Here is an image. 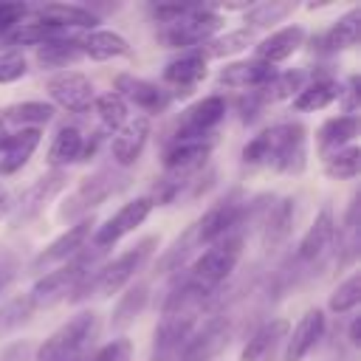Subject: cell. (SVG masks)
<instances>
[{"label":"cell","instance_id":"9a60e30c","mask_svg":"<svg viewBox=\"0 0 361 361\" xmlns=\"http://www.w3.org/2000/svg\"><path fill=\"white\" fill-rule=\"evenodd\" d=\"M212 147H214V138H209V141H169L164 147L161 164H164L169 178L186 183L183 178H192L206 164V158L212 155Z\"/></svg>","mask_w":361,"mask_h":361},{"label":"cell","instance_id":"d590c367","mask_svg":"<svg viewBox=\"0 0 361 361\" xmlns=\"http://www.w3.org/2000/svg\"><path fill=\"white\" fill-rule=\"evenodd\" d=\"M195 248H200L197 245V231H195V223H189L186 226V231L180 234V237H175V243L161 254V259H158V271L161 274H169V271H183V262L192 257V251Z\"/></svg>","mask_w":361,"mask_h":361},{"label":"cell","instance_id":"d4e9b609","mask_svg":"<svg viewBox=\"0 0 361 361\" xmlns=\"http://www.w3.org/2000/svg\"><path fill=\"white\" fill-rule=\"evenodd\" d=\"M288 333H290L288 319H271V322L259 324L248 336V341H245V347L240 353V361H268V355H274L276 344L285 341Z\"/></svg>","mask_w":361,"mask_h":361},{"label":"cell","instance_id":"4dcf8cb0","mask_svg":"<svg viewBox=\"0 0 361 361\" xmlns=\"http://www.w3.org/2000/svg\"><path fill=\"white\" fill-rule=\"evenodd\" d=\"M82 144H85V135H82L79 127H73V124L59 127L51 147H48V158H45L48 166L51 169H65V166L76 164L82 158Z\"/></svg>","mask_w":361,"mask_h":361},{"label":"cell","instance_id":"ffe728a7","mask_svg":"<svg viewBox=\"0 0 361 361\" xmlns=\"http://www.w3.org/2000/svg\"><path fill=\"white\" fill-rule=\"evenodd\" d=\"M324 336V310L310 307L305 310V316L296 322V327L288 333V344H285V361H302Z\"/></svg>","mask_w":361,"mask_h":361},{"label":"cell","instance_id":"8fae6325","mask_svg":"<svg viewBox=\"0 0 361 361\" xmlns=\"http://www.w3.org/2000/svg\"><path fill=\"white\" fill-rule=\"evenodd\" d=\"M152 209H155L152 197H135V200L124 203L113 217H107L102 226L93 228V237H90L93 248H96V251H104V248L116 245L121 237H127L130 231H135V228L149 217Z\"/></svg>","mask_w":361,"mask_h":361},{"label":"cell","instance_id":"8992f818","mask_svg":"<svg viewBox=\"0 0 361 361\" xmlns=\"http://www.w3.org/2000/svg\"><path fill=\"white\" fill-rule=\"evenodd\" d=\"M124 175H118L116 169H99L87 178L79 180V186L68 195V200L59 206V220L62 223H71V220H82V217H90L93 209L99 203H104L113 192H118L124 186Z\"/></svg>","mask_w":361,"mask_h":361},{"label":"cell","instance_id":"d6a6232c","mask_svg":"<svg viewBox=\"0 0 361 361\" xmlns=\"http://www.w3.org/2000/svg\"><path fill=\"white\" fill-rule=\"evenodd\" d=\"M147 302H149V285L141 282V285L127 288V290L118 296V302H116V307H113V313H110V327H113V330L130 327V324L144 313Z\"/></svg>","mask_w":361,"mask_h":361},{"label":"cell","instance_id":"cb8c5ba5","mask_svg":"<svg viewBox=\"0 0 361 361\" xmlns=\"http://www.w3.org/2000/svg\"><path fill=\"white\" fill-rule=\"evenodd\" d=\"M358 135V116H333L327 118L319 130H316V149L322 155V161L344 147H350Z\"/></svg>","mask_w":361,"mask_h":361},{"label":"cell","instance_id":"9c48e42d","mask_svg":"<svg viewBox=\"0 0 361 361\" xmlns=\"http://www.w3.org/2000/svg\"><path fill=\"white\" fill-rule=\"evenodd\" d=\"M68 186V172L65 169H51L45 175H39L37 180H31L20 197L8 206V223L11 226H25L34 217H39L45 212V206Z\"/></svg>","mask_w":361,"mask_h":361},{"label":"cell","instance_id":"277c9868","mask_svg":"<svg viewBox=\"0 0 361 361\" xmlns=\"http://www.w3.org/2000/svg\"><path fill=\"white\" fill-rule=\"evenodd\" d=\"M102 251H96V248H85V251H79L73 259H68V262H62L59 268H54V271H48L45 276H39L37 282H34V288L25 293L28 296V302H31V307L34 310H42V307H54L56 302H62V299H71L82 285H85V279L90 276V268L96 265V257H99Z\"/></svg>","mask_w":361,"mask_h":361},{"label":"cell","instance_id":"5bb4252c","mask_svg":"<svg viewBox=\"0 0 361 361\" xmlns=\"http://www.w3.org/2000/svg\"><path fill=\"white\" fill-rule=\"evenodd\" d=\"M195 327H197V316H161L152 333L149 361H178Z\"/></svg>","mask_w":361,"mask_h":361},{"label":"cell","instance_id":"681fc988","mask_svg":"<svg viewBox=\"0 0 361 361\" xmlns=\"http://www.w3.org/2000/svg\"><path fill=\"white\" fill-rule=\"evenodd\" d=\"M8 206H11V203H8V192L0 186V217H3V214H8Z\"/></svg>","mask_w":361,"mask_h":361},{"label":"cell","instance_id":"4fadbf2b","mask_svg":"<svg viewBox=\"0 0 361 361\" xmlns=\"http://www.w3.org/2000/svg\"><path fill=\"white\" fill-rule=\"evenodd\" d=\"M228 341H231V324L226 322V316H214L192 330L178 361H214L228 347Z\"/></svg>","mask_w":361,"mask_h":361},{"label":"cell","instance_id":"7a4b0ae2","mask_svg":"<svg viewBox=\"0 0 361 361\" xmlns=\"http://www.w3.org/2000/svg\"><path fill=\"white\" fill-rule=\"evenodd\" d=\"M155 245H158L155 237H144V240H138L133 248H127L124 254H118L116 259L99 265L96 274L87 276L85 285L71 296V302H82V299H87L90 293H93V296H102V299L118 293V290L127 288L130 279L141 271V265L149 259V254L155 251Z\"/></svg>","mask_w":361,"mask_h":361},{"label":"cell","instance_id":"7c38bea8","mask_svg":"<svg viewBox=\"0 0 361 361\" xmlns=\"http://www.w3.org/2000/svg\"><path fill=\"white\" fill-rule=\"evenodd\" d=\"M45 90H48L54 104H59L68 113H79V116L90 113L93 99H96L93 82L85 73H79V71H59L56 76L48 79Z\"/></svg>","mask_w":361,"mask_h":361},{"label":"cell","instance_id":"7bdbcfd3","mask_svg":"<svg viewBox=\"0 0 361 361\" xmlns=\"http://www.w3.org/2000/svg\"><path fill=\"white\" fill-rule=\"evenodd\" d=\"M31 313H34V307H31L28 296H14V299H8V302L0 307V336H6V333H11L14 327H20L25 319H31Z\"/></svg>","mask_w":361,"mask_h":361},{"label":"cell","instance_id":"d6986e66","mask_svg":"<svg viewBox=\"0 0 361 361\" xmlns=\"http://www.w3.org/2000/svg\"><path fill=\"white\" fill-rule=\"evenodd\" d=\"M279 71L268 62L259 59H243V62H228L220 73H217V85L231 87V90H259L265 87Z\"/></svg>","mask_w":361,"mask_h":361},{"label":"cell","instance_id":"83f0119b","mask_svg":"<svg viewBox=\"0 0 361 361\" xmlns=\"http://www.w3.org/2000/svg\"><path fill=\"white\" fill-rule=\"evenodd\" d=\"M290 226H293V200L282 197L276 203H268V209L262 214V245L268 251L279 248L288 240Z\"/></svg>","mask_w":361,"mask_h":361},{"label":"cell","instance_id":"836d02e7","mask_svg":"<svg viewBox=\"0 0 361 361\" xmlns=\"http://www.w3.org/2000/svg\"><path fill=\"white\" fill-rule=\"evenodd\" d=\"M82 56H85V54H82L79 39L56 37V39H51V42L37 45V62H39V68H48V71H54V68H68V65L79 62Z\"/></svg>","mask_w":361,"mask_h":361},{"label":"cell","instance_id":"ee69618b","mask_svg":"<svg viewBox=\"0 0 361 361\" xmlns=\"http://www.w3.org/2000/svg\"><path fill=\"white\" fill-rule=\"evenodd\" d=\"M28 73V62L17 48L0 51V85H11Z\"/></svg>","mask_w":361,"mask_h":361},{"label":"cell","instance_id":"e575fe53","mask_svg":"<svg viewBox=\"0 0 361 361\" xmlns=\"http://www.w3.org/2000/svg\"><path fill=\"white\" fill-rule=\"evenodd\" d=\"M56 37H65V28H56L51 23H42V20H23L3 39L8 45H42V42H51Z\"/></svg>","mask_w":361,"mask_h":361},{"label":"cell","instance_id":"7dc6e473","mask_svg":"<svg viewBox=\"0 0 361 361\" xmlns=\"http://www.w3.org/2000/svg\"><path fill=\"white\" fill-rule=\"evenodd\" d=\"M338 102H341L344 116H355V110H358V76H350L347 79V87H341Z\"/></svg>","mask_w":361,"mask_h":361},{"label":"cell","instance_id":"52a82bcc","mask_svg":"<svg viewBox=\"0 0 361 361\" xmlns=\"http://www.w3.org/2000/svg\"><path fill=\"white\" fill-rule=\"evenodd\" d=\"M243 257V237H226L214 245H206V251L200 257L192 259L189 268H183L195 282H200L203 288L209 290H217L228 276L231 271L237 268Z\"/></svg>","mask_w":361,"mask_h":361},{"label":"cell","instance_id":"ba28073f","mask_svg":"<svg viewBox=\"0 0 361 361\" xmlns=\"http://www.w3.org/2000/svg\"><path fill=\"white\" fill-rule=\"evenodd\" d=\"M223 118H226V99L217 93L203 96L200 102L189 104L178 116V121L169 133V141H209Z\"/></svg>","mask_w":361,"mask_h":361},{"label":"cell","instance_id":"bcb514c9","mask_svg":"<svg viewBox=\"0 0 361 361\" xmlns=\"http://www.w3.org/2000/svg\"><path fill=\"white\" fill-rule=\"evenodd\" d=\"M31 6L20 0H0V37H6L11 28H17L28 17Z\"/></svg>","mask_w":361,"mask_h":361},{"label":"cell","instance_id":"60d3db41","mask_svg":"<svg viewBox=\"0 0 361 361\" xmlns=\"http://www.w3.org/2000/svg\"><path fill=\"white\" fill-rule=\"evenodd\" d=\"M302 87H305V71H285V73H276V76L262 87V96H265V102L293 99Z\"/></svg>","mask_w":361,"mask_h":361},{"label":"cell","instance_id":"6da1fadb","mask_svg":"<svg viewBox=\"0 0 361 361\" xmlns=\"http://www.w3.org/2000/svg\"><path fill=\"white\" fill-rule=\"evenodd\" d=\"M245 166H271L282 175H302L307 166V130L299 121H282L257 133L243 147Z\"/></svg>","mask_w":361,"mask_h":361},{"label":"cell","instance_id":"603a6c76","mask_svg":"<svg viewBox=\"0 0 361 361\" xmlns=\"http://www.w3.org/2000/svg\"><path fill=\"white\" fill-rule=\"evenodd\" d=\"M42 130H11L0 144V175H14L39 147Z\"/></svg>","mask_w":361,"mask_h":361},{"label":"cell","instance_id":"4316f807","mask_svg":"<svg viewBox=\"0 0 361 361\" xmlns=\"http://www.w3.org/2000/svg\"><path fill=\"white\" fill-rule=\"evenodd\" d=\"M54 118V104L48 102H17L0 110V121L3 127L11 130H42V124H48Z\"/></svg>","mask_w":361,"mask_h":361},{"label":"cell","instance_id":"1f68e13d","mask_svg":"<svg viewBox=\"0 0 361 361\" xmlns=\"http://www.w3.org/2000/svg\"><path fill=\"white\" fill-rule=\"evenodd\" d=\"M79 45H82V54L90 56V59H96V62H107V59H118V56H127L130 54V42L121 34L104 31V28L87 31L79 39Z\"/></svg>","mask_w":361,"mask_h":361},{"label":"cell","instance_id":"e0dca14e","mask_svg":"<svg viewBox=\"0 0 361 361\" xmlns=\"http://www.w3.org/2000/svg\"><path fill=\"white\" fill-rule=\"evenodd\" d=\"M116 96H121V102L127 104H135L141 110V116H152V113H164L172 102V96L166 93V87L155 85V82H147V79H138V76H130V73H118L116 76Z\"/></svg>","mask_w":361,"mask_h":361},{"label":"cell","instance_id":"f35d334b","mask_svg":"<svg viewBox=\"0 0 361 361\" xmlns=\"http://www.w3.org/2000/svg\"><path fill=\"white\" fill-rule=\"evenodd\" d=\"M251 42H254V31H248V28H237V31H228V34H223V37H217V39H209L203 56H206V59H209V56H214V59L234 56V54L245 51Z\"/></svg>","mask_w":361,"mask_h":361},{"label":"cell","instance_id":"c3c4849f","mask_svg":"<svg viewBox=\"0 0 361 361\" xmlns=\"http://www.w3.org/2000/svg\"><path fill=\"white\" fill-rule=\"evenodd\" d=\"M358 327H361V322L353 319V324H350V344H353V347H358V341H361V338H358Z\"/></svg>","mask_w":361,"mask_h":361},{"label":"cell","instance_id":"5b68a950","mask_svg":"<svg viewBox=\"0 0 361 361\" xmlns=\"http://www.w3.org/2000/svg\"><path fill=\"white\" fill-rule=\"evenodd\" d=\"M220 25H223V17L212 6H189L178 20L164 23L158 28V39L164 42V48L195 51L200 42L214 39Z\"/></svg>","mask_w":361,"mask_h":361},{"label":"cell","instance_id":"3957f363","mask_svg":"<svg viewBox=\"0 0 361 361\" xmlns=\"http://www.w3.org/2000/svg\"><path fill=\"white\" fill-rule=\"evenodd\" d=\"M96 338L99 316L93 310H79L39 344L37 361H87Z\"/></svg>","mask_w":361,"mask_h":361},{"label":"cell","instance_id":"8d00e7d4","mask_svg":"<svg viewBox=\"0 0 361 361\" xmlns=\"http://www.w3.org/2000/svg\"><path fill=\"white\" fill-rule=\"evenodd\" d=\"M296 11V3L293 0H271V3H257V6H248L245 8V23H248V31L251 28H271L276 23H282L285 17H290Z\"/></svg>","mask_w":361,"mask_h":361},{"label":"cell","instance_id":"f1b7e54d","mask_svg":"<svg viewBox=\"0 0 361 361\" xmlns=\"http://www.w3.org/2000/svg\"><path fill=\"white\" fill-rule=\"evenodd\" d=\"M358 37H361V11H358V8H350L347 14H341V17L319 37V51L333 54V51L353 48V45H358Z\"/></svg>","mask_w":361,"mask_h":361},{"label":"cell","instance_id":"484cf974","mask_svg":"<svg viewBox=\"0 0 361 361\" xmlns=\"http://www.w3.org/2000/svg\"><path fill=\"white\" fill-rule=\"evenodd\" d=\"M302 45H305V28H302V25H285V28L268 34V37L257 45V59L276 68V62H285V59L293 56Z\"/></svg>","mask_w":361,"mask_h":361},{"label":"cell","instance_id":"30bf717a","mask_svg":"<svg viewBox=\"0 0 361 361\" xmlns=\"http://www.w3.org/2000/svg\"><path fill=\"white\" fill-rule=\"evenodd\" d=\"M93 228H96L93 214H90V217H82V220L73 223V226H68L56 240H51V243L34 257L31 271H39V274H42V271H51V268L59 265V262L73 259L79 251L87 248V243H90V237H93Z\"/></svg>","mask_w":361,"mask_h":361},{"label":"cell","instance_id":"f907efd6","mask_svg":"<svg viewBox=\"0 0 361 361\" xmlns=\"http://www.w3.org/2000/svg\"><path fill=\"white\" fill-rule=\"evenodd\" d=\"M8 276H11V274H8V271H6V268H3V265H0V288H3V285H6V282H8Z\"/></svg>","mask_w":361,"mask_h":361},{"label":"cell","instance_id":"44dd1931","mask_svg":"<svg viewBox=\"0 0 361 361\" xmlns=\"http://www.w3.org/2000/svg\"><path fill=\"white\" fill-rule=\"evenodd\" d=\"M333 240H336V214H333L330 206H322L319 214H316V220L310 223V228L299 240L296 257L302 262H313V259L324 257V251L333 245Z\"/></svg>","mask_w":361,"mask_h":361},{"label":"cell","instance_id":"f546056e","mask_svg":"<svg viewBox=\"0 0 361 361\" xmlns=\"http://www.w3.org/2000/svg\"><path fill=\"white\" fill-rule=\"evenodd\" d=\"M338 96H341V82H336V79H330V76H316L313 82H307V85L293 96V110H299V113L324 110V107H330Z\"/></svg>","mask_w":361,"mask_h":361},{"label":"cell","instance_id":"ab89813d","mask_svg":"<svg viewBox=\"0 0 361 361\" xmlns=\"http://www.w3.org/2000/svg\"><path fill=\"white\" fill-rule=\"evenodd\" d=\"M358 302H361V274L355 271V274H350L344 282L336 285V290L330 293L327 307H330L333 313H350V310L358 307Z\"/></svg>","mask_w":361,"mask_h":361},{"label":"cell","instance_id":"74e56055","mask_svg":"<svg viewBox=\"0 0 361 361\" xmlns=\"http://www.w3.org/2000/svg\"><path fill=\"white\" fill-rule=\"evenodd\" d=\"M322 169L333 180H350V178H355L361 172V149L355 144H350V147L327 155L324 164H322Z\"/></svg>","mask_w":361,"mask_h":361},{"label":"cell","instance_id":"f6af8a7d","mask_svg":"<svg viewBox=\"0 0 361 361\" xmlns=\"http://www.w3.org/2000/svg\"><path fill=\"white\" fill-rule=\"evenodd\" d=\"M87 361H133V341L124 336L110 338L107 344L96 347Z\"/></svg>","mask_w":361,"mask_h":361},{"label":"cell","instance_id":"b9f144b4","mask_svg":"<svg viewBox=\"0 0 361 361\" xmlns=\"http://www.w3.org/2000/svg\"><path fill=\"white\" fill-rule=\"evenodd\" d=\"M93 110H96V116L102 118V124H104V130H118L130 116H127V104L121 102V96H116V93H102V96H96L93 99Z\"/></svg>","mask_w":361,"mask_h":361},{"label":"cell","instance_id":"2e32d148","mask_svg":"<svg viewBox=\"0 0 361 361\" xmlns=\"http://www.w3.org/2000/svg\"><path fill=\"white\" fill-rule=\"evenodd\" d=\"M206 79V56L203 51H183L180 56L169 59L164 68V85H169V96L172 99H183L192 90H197V85Z\"/></svg>","mask_w":361,"mask_h":361},{"label":"cell","instance_id":"ac0fdd59","mask_svg":"<svg viewBox=\"0 0 361 361\" xmlns=\"http://www.w3.org/2000/svg\"><path fill=\"white\" fill-rule=\"evenodd\" d=\"M149 118L147 116H130L116 133H113V141H110V155H113V164L116 166H133L138 161V155L144 152L147 147V138H149Z\"/></svg>","mask_w":361,"mask_h":361},{"label":"cell","instance_id":"7402d4cb","mask_svg":"<svg viewBox=\"0 0 361 361\" xmlns=\"http://www.w3.org/2000/svg\"><path fill=\"white\" fill-rule=\"evenodd\" d=\"M34 20L51 23L56 28H90L99 23V14H93L87 6H76V3H42V6H31Z\"/></svg>","mask_w":361,"mask_h":361}]
</instances>
